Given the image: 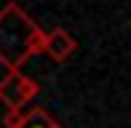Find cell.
Listing matches in <instances>:
<instances>
[{
	"label": "cell",
	"mask_w": 131,
	"mask_h": 128,
	"mask_svg": "<svg viewBox=\"0 0 131 128\" xmlns=\"http://www.w3.org/2000/svg\"><path fill=\"white\" fill-rule=\"evenodd\" d=\"M19 128H62V125L48 115L46 107H29L24 112V120H21Z\"/></svg>",
	"instance_id": "277c9868"
},
{
	"label": "cell",
	"mask_w": 131,
	"mask_h": 128,
	"mask_svg": "<svg viewBox=\"0 0 131 128\" xmlns=\"http://www.w3.org/2000/svg\"><path fill=\"white\" fill-rule=\"evenodd\" d=\"M24 112H27L24 107H21V109H5L3 125H5V128H19V125H21V120H24Z\"/></svg>",
	"instance_id": "5b68a950"
},
{
	"label": "cell",
	"mask_w": 131,
	"mask_h": 128,
	"mask_svg": "<svg viewBox=\"0 0 131 128\" xmlns=\"http://www.w3.org/2000/svg\"><path fill=\"white\" fill-rule=\"evenodd\" d=\"M43 51L46 32L32 21V16H27L19 3H5V8H0V64L14 72Z\"/></svg>",
	"instance_id": "6da1fadb"
},
{
	"label": "cell",
	"mask_w": 131,
	"mask_h": 128,
	"mask_svg": "<svg viewBox=\"0 0 131 128\" xmlns=\"http://www.w3.org/2000/svg\"><path fill=\"white\" fill-rule=\"evenodd\" d=\"M78 51V40L72 37L64 27H53V30L46 35V51L53 61H67L70 56Z\"/></svg>",
	"instance_id": "3957f363"
},
{
	"label": "cell",
	"mask_w": 131,
	"mask_h": 128,
	"mask_svg": "<svg viewBox=\"0 0 131 128\" xmlns=\"http://www.w3.org/2000/svg\"><path fill=\"white\" fill-rule=\"evenodd\" d=\"M128 27H131V19H128Z\"/></svg>",
	"instance_id": "8992f818"
},
{
	"label": "cell",
	"mask_w": 131,
	"mask_h": 128,
	"mask_svg": "<svg viewBox=\"0 0 131 128\" xmlns=\"http://www.w3.org/2000/svg\"><path fill=\"white\" fill-rule=\"evenodd\" d=\"M40 94V83L35 78L24 75L21 69L8 72L0 80V104L5 109H21Z\"/></svg>",
	"instance_id": "7a4b0ae2"
}]
</instances>
